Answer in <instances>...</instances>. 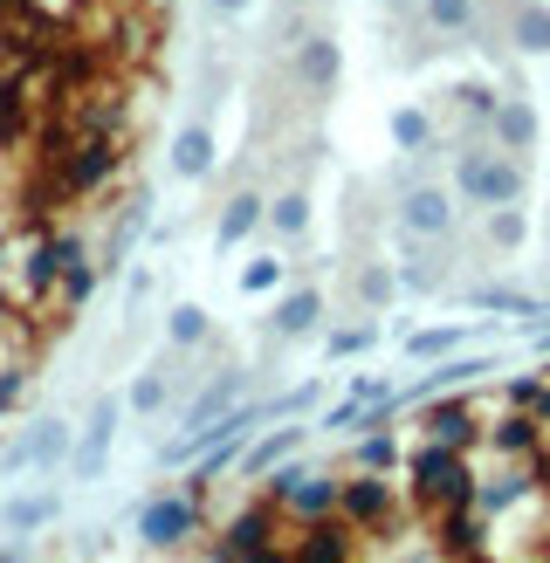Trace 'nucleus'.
Returning <instances> with one entry per match:
<instances>
[{
    "mask_svg": "<svg viewBox=\"0 0 550 563\" xmlns=\"http://www.w3.org/2000/svg\"><path fill=\"white\" fill-rule=\"evenodd\" d=\"M21 399H28V372L21 364H0V419H8Z\"/></svg>",
    "mask_w": 550,
    "mask_h": 563,
    "instance_id": "a19ab883",
    "label": "nucleus"
},
{
    "mask_svg": "<svg viewBox=\"0 0 550 563\" xmlns=\"http://www.w3.org/2000/svg\"><path fill=\"white\" fill-rule=\"evenodd\" d=\"M420 21L433 35H475V0H420Z\"/></svg>",
    "mask_w": 550,
    "mask_h": 563,
    "instance_id": "c85d7f7f",
    "label": "nucleus"
},
{
    "mask_svg": "<svg viewBox=\"0 0 550 563\" xmlns=\"http://www.w3.org/2000/svg\"><path fill=\"white\" fill-rule=\"evenodd\" d=\"M289 8H296V0H289Z\"/></svg>",
    "mask_w": 550,
    "mask_h": 563,
    "instance_id": "3c124183",
    "label": "nucleus"
},
{
    "mask_svg": "<svg viewBox=\"0 0 550 563\" xmlns=\"http://www.w3.org/2000/svg\"><path fill=\"white\" fill-rule=\"evenodd\" d=\"M275 537H283V509H275L268 495H255V501H241V509L220 522V537H213V563H234V556L262 550V543H275Z\"/></svg>",
    "mask_w": 550,
    "mask_h": 563,
    "instance_id": "39448f33",
    "label": "nucleus"
},
{
    "mask_svg": "<svg viewBox=\"0 0 550 563\" xmlns=\"http://www.w3.org/2000/svg\"><path fill=\"white\" fill-rule=\"evenodd\" d=\"M338 69H344V55H338V42H330V35H302V42H296L289 76H296L310 97H330V90H338Z\"/></svg>",
    "mask_w": 550,
    "mask_h": 563,
    "instance_id": "2eb2a0df",
    "label": "nucleus"
},
{
    "mask_svg": "<svg viewBox=\"0 0 550 563\" xmlns=\"http://www.w3.org/2000/svg\"><path fill=\"white\" fill-rule=\"evenodd\" d=\"M522 213L516 207H488V247H522Z\"/></svg>",
    "mask_w": 550,
    "mask_h": 563,
    "instance_id": "ea45409f",
    "label": "nucleus"
},
{
    "mask_svg": "<svg viewBox=\"0 0 550 563\" xmlns=\"http://www.w3.org/2000/svg\"><path fill=\"white\" fill-rule=\"evenodd\" d=\"M118 165H124L118 137H82V145L55 165V186H63L69 200H82V192H103L110 179H118Z\"/></svg>",
    "mask_w": 550,
    "mask_h": 563,
    "instance_id": "423d86ee",
    "label": "nucleus"
},
{
    "mask_svg": "<svg viewBox=\"0 0 550 563\" xmlns=\"http://www.w3.org/2000/svg\"><path fill=\"white\" fill-rule=\"evenodd\" d=\"M241 391H248V372H241V364H228V372H213L200 391H193V406H186V427H213L220 412H234V406H241Z\"/></svg>",
    "mask_w": 550,
    "mask_h": 563,
    "instance_id": "f3484780",
    "label": "nucleus"
},
{
    "mask_svg": "<svg viewBox=\"0 0 550 563\" xmlns=\"http://www.w3.org/2000/svg\"><path fill=\"white\" fill-rule=\"evenodd\" d=\"M97 255H90V241H82V234H63V282H55V302H63V309H82V302H90L97 296Z\"/></svg>",
    "mask_w": 550,
    "mask_h": 563,
    "instance_id": "dca6fc26",
    "label": "nucleus"
},
{
    "mask_svg": "<svg viewBox=\"0 0 550 563\" xmlns=\"http://www.w3.org/2000/svg\"><path fill=\"white\" fill-rule=\"evenodd\" d=\"M213 158H220V145H213V124L207 118H193V124H179V137H173V152H165V165H173V179H213Z\"/></svg>",
    "mask_w": 550,
    "mask_h": 563,
    "instance_id": "4468645a",
    "label": "nucleus"
},
{
    "mask_svg": "<svg viewBox=\"0 0 550 563\" xmlns=\"http://www.w3.org/2000/svg\"><path fill=\"white\" fill-rule=\"evenodd\" d=\"M8 8H14V0H0V14H8Z\"/></svg>",
    "mask_w": 550,
    "mask_h": 563,
    "instance_id": "09e8293b",
    "label": "nucleus"
},
{
    "mask_svg": "<svg viewBox=\"0 0 550 563\" xmlns=\"http://www.w3.org/2000/svg\"><path fill=\"white\" fill-rule=\"evenodd\" d=\"M248 8V0H213V14H241Z\"/></svg>",
    "mask_w": 550,
    "mask_h": 563,
    "instance_id": "a18cd8bd",
    "label": "nucleus"
},
{
    "mask_svg": "<svg viewBox=\"0 0 550 563\" xmlns=\"http://www.w3.org/2000/svg\"><path fill=\"white\" fill-rule=\"evenodd\" d=\"M406 482H413V501L427 509H475V461L461 446H440V440H420L406 454Z\"/></svg>",
    "mask_w": 550,
    "mask_h": 563,
    "instance_id": "f257e3e1",
    "label": "nucleus"
},
{
    "mask_svg": "<svg viewBox=\"0 0 550 563\" xmlns=\"http://www.w3.org/2000/svg\"><path fill=\"white\" fill-rule=\"evenodd\" d=\"M543 454H550V419H543Z\"/></svg>",
    "mask_w": 550,
    "mask_h": 563,
    "instance_id": "49530a36",
    "label": "nucleus"
},
{
    "mask_svg": "<svg viewBox=\"0 0 550 563\" xmlns=\"http://www.w3.org/2000/svg\"><path fill=\"white\" fill-rule=\"evenodd\" d=\"M372 344H378V330H372V323H344V330H330V336H323V351L338 357V364H344V357H365Z\"/></svg>",
    "mask_w": 550,
    "mask_h": 563,
    "instance_id": "e433bc0d",
    "label": "nucleus"
},
{
    "mask_svg": "<svg viewBox=\"0 0 550 563\" xmlns=\"http://www.w3.org/2000/svg\"><path fill=\"white\" fill-rule=\"evenodd\" d=\"M234 563H289V550H283V543H262V550H248V556H234Z\"/></svg>",
    "mask_w": 550,
    "mask_h": 563,
    "instance_id": "c03bdc74",
    "label": "nucleus"
},
{
    "mask_svg": "<svg viewBox=\"0 0 550 563\" xmlns=\"http://www.w3.org/2000/svg\"><path fill=\"white\" fill-rule=\"evenodd\" d=\"M0 309H8V289H0Z\"/></svg>",
    "mask_w": 550,
    "mask_h": 563,
    "instance_id": "8fccbe9b",
    "label": "nucleus"
},
{
    "mask_svg": "<svg viewBox=\"0 0 550 563\" xmlns=\"http://www.w3.org/2000/svg\"><path fill=\"white\" fill-rule=\"evenodd\" d=\"M440 550L454 563H475L482 556V516L475 509H440Z\"/></svg>",
    "mask_w": 550,
    "mask_h": 563,
    "instance_id": "b1692460",
    "label": "nucleus"
},
{
    "mask_svg": "<svg viewBox=\"0 0 550 563\" xmlns=\"http://www.w3.org/2000/svg\"><path fill=\"white\" fill-rule=\"evenodd\" d=\"M482 446H488V454H503V461H537L543 454V419L509 406L503 419H488V427H482Z\"/></svg>",
    "mask_w": 550,
    "mask_h": 563,
    "instance_id": "f8f14e48",
    "label": "nucleus"
},
{
    "mask_svg": "<svg viewBox=\"0 0 550 563\" xmlns=\"http://www.w3.org/2000/svg\"><path fill=\"white\" fill-rule=\"evenodd\" d=\"M55 516H63V495H8V509H0V522H8L14 537H35Z\"/></svg>",
    "mask_w": 550,
    "mask_h": 563,
    "instance_id": "a878e982",
    "label": "nucleus"
},
{
    "mask_svg": "<svg viewBox=\"0 0 550 563\" xmlns=\"http://www.w3.org/2000/svg\"><path fill=\"white\" fill-rule=\"evenodd\" d=\"M393 289H399V275L385 268V262H365V268H358V302H365V309H385V302H393Z\"/></svg>",
    "mask_w": 550,
    "mask_h": 563,
    "instance_id": "f704fd0d",
    "label": "nucleus"
},
{
    "mask_svg": "<svg viewBox=\"0 0 550 563\" xmlns=\"http://www.w3.org/2000/svg\"><path fill=\"white\" fill-rule=\"evenodd\" d=\"M289 563H358V529L344 516L302 522V537L289 543Z\"/></svg>",
    "mask_w": 550,
    "mask_h": 563,
    "instance_id": "9b49d317",
    "label": "nucleus"
},
{
    "mask_svg": "<svg viewBox=\"0 0 550 563\" xmlns=\"http://www.w3.org/2000/svg\"><path fill=\"white\" fill-rule=\"evenodd\" d=\"M193 529H200V501H193L186 488L152 495L145 509H138V543H145V550H186Z\"/></svg>",
    "mask_w": 550,
    "mask_h": 563,
    "instance_id": "20e7f679",
    "label": "nucleus"
},
{
    "mask_svg": "<svg viewBox=\"0 0 550 563\" xmlns=\"http://www.w3.org/2000/svg\"><path fill=\"white\" fill-rule=\"evenodd\" d=\"M63 446H69V419H35V427L0 454V467H8V474H35V467L63 461Z\"/></svg>",
    "mask_w": 550,
    "mask_h": 563,
    "instance_id": "ddd939ff",
    "label": "nucleus"
},
{
    "mask_svg": "<svg viewBox=\"0 0 550 563\" xmlns=\"http://www.w3.org/2000/svg\"><path fill=\"white\" fill-rule=\"evenodd\" d=\"M55 282H63V234H42L21 262V289H28V302H42V296H55Z\"/></svg>",
    "mask_w": 550,
    "mask_h": 563,
    "instance_id": "412c9836",
    "label": "nucleus"
},
{
    "mask_svg": "<svg viewBox=\"0 0 550 563\" xmlns=\"http://www.w3.org/2000/svg\"><path fill=\"white\" fill-rule=\"evenodd\" d=\"M454 192L468 207H516L522 200V165L509 152H482V145H468L454 158Z\"/></svg>",
    "mask_w": 550,
    "mask_h": 563,
    "instance_id": "f03ea898",
    "label": "nucleus"
},
{
    "mask_svg": "<svg viewBox=\"0 0 550 563\" xmlns=\"http://www.w3.org/2000/svg\"><path fill=\"white\" fill-rule=\"evenodd\" d=\"M393 145L406 152V158H420V152H433V118H427V110H393Z\"/></svg>",
    "mask_w": 550,
    "mask_h": 563,
    "instance_id": "7c9ffc66",
    "label": "nucleus"
},
{
    "mask_svg": "<svg viewBox=\"0 0 550 563\" xmlns=\"http://www.w3.org/2000/svg\"><path fill=\"white\" fill-rule=\"evenodd\" d=\"M420 433L440 440V446H461V454H475L482 446V419H475V399H427L420 406Z\"/></svg>",
    "mask_w": 550,
    "mask_h": 563,
    "instance_id": "6e6552de",
    "label": "nucleus"
},
{
    "mask_svg": "<svg viewBox=\"0 0 550 563\" xmlns=\"http://www.w3.org/2000/svg\"><path fill=\"white\" fill-rule=\"evenodd\" d=\"M461 344H468V330H461V323H440V330H413L399 351H406V357H420V364H440V357H454Z\"/></svg>",
    "mask_w": 550,
    "mask_h": 563,
    "instance_id": "cd10ccee",
    "label": "nucleus"
},
{
    "mask_svg": "<svg viewBox=\"0 0 550 563\" xmlns=\"http://www.w3.org/2000/svg\"><path fill=\"white\" fill-rule=\"evenodd\" d=\"M207 336H213V323H207L200 302H173V309H165V344H173V351H200Z\"/></svg>",
    "mask_w": 550,
    "mask_h": 563,
    "instance_id": "bb28decb",
    "label": "nucleus"
},
{
    "mask_svg": "<svg viewBox=\"0 0 550 563\" xmlns=\"http://www.w3.org/2000/svg\"><path fill=\"white\" fill-rule=\"evenodd\" d=\"M317 317H323V296L302 282V289H289L283 302H275V323H268V330H275V336H310Z\"/></svg>",
    "mask_w": 550,
    "mask_h": 563,
    "instance_id": "5701e85b",
    "label": "nucleus"
},
{
    "mask_svg": "<svg viewBox=\"0 0 550 563\" xmlns=\"http://www.w3.org/2000/svg\"><path fill=\"white\" fill-rule=\"evenodd\" d=\"M193 461H200V440H193V433H179V440L158 446V467H193Z\"/></svg>",
    "mask_w": 550,
    "mask_h": 563,
    "instance_id": "79ce46f5",
    "label": "nucleus"
},
{
    "mask_svg": "<svg viewBox=\"0 0 550 563\" xmlns=\"http://www.w3.org/2000/svg\"><path fill=\"white\" fill-rule=\"evenodd\" d=\"M475 309H509V317H543V302H537V296H522V289H475Z\"/></svg>",
    "mask_w": 550,
    "mask_h": 563,
    "instance_id": "4c0bfd02",
    "label": "nucleus"
},
{
    "mask_svg": "<svg viewBox=\"0 0 550 563\" xmlns=\"http://www.w3.org/2000/svg\"><path fill=\"white\" fill-rule=\"evenodd\" d=\"M173 391H179V372H173V357H158V364H145V372L131 378L124 406H131L138 419H158L165 406H173Z\"/></svg>",
    "mask_w": 550,
    "mask_h": 563,
    "instance_id": "6ab92c4d",
    "label": "nucleus"
},
{
    "mask_svg": "<svg viewBox=\"0 0 550 563\" xmlns=\"http://www.w3.org/2000/svg\"><path fill=\"white\" fill-rule=\"evenodd\" d=\"M145 234H152V192L131 186V207L110 220V234L97 247V275H124V262L138 255V241H145Z\"/></svg>",
    "mask_w": 550,
    "mask_h": 563,
    "instance_id": "0eeeda50",
    "label": "nucleus"
},
{
    "mask_svg": "<svg viewBox=\"0 0 550 563\" xmlns=\"http://www.w3.org/2000/svg\"><path fill=\"white\" fill-rule=\"evenodd\" d=\"M110 440H118V399H97L90 419H82V440L69 454V482H97L110 467Z\"/></svg>",
    "mask_w": 550,
    "mask_h": 563,
    "instance_id": "1a4fd4ad",
    "label": "nucleus"
},
{
    "mask_svg": "<svg viewBox=\"0 0 550 563\" xmlns=\"http://www.w3.org/2000/svg\"><path fill=\"white\" fill-rule=\"evenodd\" d=\"M268 228L283 241H302V234H310V192H275V200H268Z\"/></svg>",
    "mask_w": 550,
    "mask_h": 563,
    "instance_id": "c756f323",
    "label": "nucleus"
},
{
    "mask_svg": "<svg viewBox=\"0 0 550 563\" xmlns=\"http://www.w3.org/2000/svg\"><path fill=\"white\" fill-rule=\"evenodd\" d=\"M365 406H372L365 391H344L338 406H323V412H317V427H323V433H365Z\"/></svg>",
    "mask_w": 550,
    "mask_h": 563,
    "instance_id": "473e14b6",
    "label": "nucleus"
},
{
    "mask_svg": "<svg viewBox=\"0 0 550 563\" xmlns=\"http://www.w3.org/2000/svg\"><path fill=\"white\" fill-rule=\"evenodd\" d=\"M289 282V262H275V255H262V262H248V275H241V289L248 296H268V289H283Z\"/></svg>",
    "mask_w": 550,
    "mask_h": 563,
    "instance_id": "58836bf2",
    "label": "nucleus"
},
{
    "mask_svg": "<svg viewBox=\"0 0 550 563\" xmlns=\"http://www.w3.org/2000/svg\"><path fill=\"white\" fill-rule=\"evenodd\" d=\"M351 467H365V474H393V467H399V440L385 433V427H372L365 440L351 446Z\"/></svg>",
    "mask_w": 550,
    "mask_h": 563,
    "instance_id": "2f4dec72",
    "label": "nucleus"
},
{
    "mask_svg": "<svg viewBox=\"0 0 550 563\" xmlns=\"http://www.w3.org/2000/svg\"><path fill=\"white\" fill-rule=\"evenodd\" d=\"M495 103H503V97H495L488 82H454V110H461L468 124H488V118H495Z\"/></svg>",
    "mask_w": 550,
    "mask_h": 563,
    "instance_id": "c9c22d12",
    "label": "nucleus"
},
{
    "mask_svg": "<svg viewBox=\"0 0 550 563\" xmlns=\"http://www.w3.org/2000/svg\"><path fill=\"white\" fill-rule=\"evenodd\" d=\"M262 220H268V200H262V192H248V186H241L234 200L220 207V220H213V247L228 255V247H234V241H248V234L262 228Z\"/></svg>",
    "mask_w": 550,
    "mask_h": 563,
    "instance_id": "aec40b11",
    "label": "nucleus"
},
{
    "mask_svg": "<svg viewBox=\"0 0 550 563\" xmlns=\"http://www.w3.org/2000/svg\"><path fill=\"white\" fill-rule=\"evenodd\" d=\"M475 563H482V556H475Z\"/></svg>",
    "mask_w": 550,
    "mask_h": 563,
    "instance_id": "603ef678",
    "label": "nucleus"
},
{
    "mask_svg": "<svg viewBox=\"0 0 550 563\" xmlns=\"http://www.w3.org/2000/svg\"><path fill=\"white\" fill-rule=\"evenodd\" d=\"M317 399H323L317 385H296V391H283V399H268V412H310Z\"/></svg>",
    "mask_w": 550,
    "mask_h": 563,
    "instance_id": "37998d69",
    "label": "nucleus"
},
{
    "mask_svg": "<svg viewBox=\"0 0 550 563\" xmlns=\"http://www.w3.org/2000/svg\"><path fill=\"white\" fill-rule=\"evenodd\" d=\"M0 563H21V556H14V550H8V556H0Z\"/></svg>",
    "mask_w": 550,
    "mask_h": 563,
    "instance_id": "de8ad7c7",
    "label": "nucleus"
},
{
    "mask_svg": "<svg viewBox=\"0 0 550 563\" xmlns=\"http://www.w3.org/2000/svg\"><path fill=\"white\" fill-rule=\"evenodd\" d=\"M302 440H310V427H275V433H262V440H248L241 474H248V482H262V474H268V467H283Z\"/></svg>",
    "mask_w": 550,
    "mask_h": 563,
    "instance_id": "4be33fe9",
    "label": "nucleus"
},
{
    "mask_svg": "<svg viewBox=\"0 0 550 563\" xmlns=\"http://www.w3.org/2000/svg\"><path fill=\"white\" fill-rule=\"evenodd\" d=\"M393 509H399V488L385 482V474H365V467H358L351 482H344L338 516H344L351 529H378V522H393Z\"/></svg>",
    "mask_w": 550,
    "mask_h": 563,
    "instance_id": "9d476101",
    "label": "nucleus"
},
{
    "mask_svg": "<svg viewBox=\"0 0 550 563\" xmlns=\"http://www.w3.org/2000/svg\"><path fill=\"white\" fill-rule=\"evenodd\" d=\"M454 220H461V207H454V192L448 186H406L399 200H393V228L406 234V241H448L454 234Z\"/></svg>",
    "mask_w": 550,
    "mask_h": 563,
    "instance_id": "7ed1b4c3",
    "label": "nucleus"
},
{
    "mask_svg": "<svg viewBox=\"0 0 550 563\" xmlns=\"http://www.w3.org/2000/svg\"><path fill=\"white\" fill-rule=\"evenodd\" d=\"M488 131H495V145H503L509 158L537 152V110H530V97H503L495 118H488Z\"/></svg>",
    "mask_w": 550,
    "mask_h": 563,
    "instance_id": "a211bd4d",
    "label": "nucleus"
},
{
    "mask_svg": "<svg viewBox=\"0 0 550 563\" xmlns=\"http://www.w3.org/2000/svg\"><path fill=\"white\" fill-rule=\"evenodd\" d=\"M393 275H399V289H413V296H433L440 282H448V262H433V255H413V262H399Z\"/></svg>",
    "mask_w": 550,
    "mask_h": 563,
    "instance_id": "72a5a7b5",
    "label": "nucleus"
},
{
    "mask_svg": "<svg viewBox=\"0 0 550 563\" xmlns=\"http://www.w3.org/2000/svg\"><path fill=\"white\" fill-rule=\"evenodd\" d=\"M509 42L522 55H550V8L543 0H516L509 8Z\"/></svg>",
    "mask_w": 550,
    "mask_h": 563,
    "instance_id": "393cba45",
    "label": "nucleus"
}]
</instances>
